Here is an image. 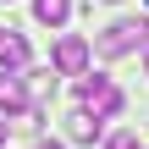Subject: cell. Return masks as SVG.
<instances>
[{
	"label": "cell",
	"mask_w": 149,
	"mask_h": 149,
	"mask_svg": "<svg viewBox=\"0 0 149 149\" xmlns=\"http://www.w3.org/2000/svg\"><path fill=\"white\" fill-rule=\"evenodd\" d=\"M144 77H149V50H144Z\"/></svg>",
	"instance_id": "cell-12"
},
{
	"label": "cell",
	"mask_w": 149,
	"mask_h": 149,
	"mask_svg": "<svg viewBox=\"0 0 149 149\" xmlns=\"http://www.w3.org/2000/svg\"><path fill=\"white\" fill-rule=\"evenodd\" d=\"M88 55H94V44H88L83 33H66V39H55L50 66H55L61 77H83V72H88Z\"/></svg>",
	"instance_id": "cell-3"
},
{
	"label": "cell",
	"mask_w": 149,
	"mask_h": 149,
	"mask_svg": "<svg viewBox=\"0 0 149 149\" xmlns=\"http://www.w3.org/2000/svg\"><path fill=\"white\" fill-rule=\"evenodd\" d=\"M77 105H83V111H94L100 122H111V116H122L127 94H122L105 72H83V77H77Z\"/></svg>",
	"instance_id": "cell-1"
},
{
	"label": "cell",
	"mask_w": 149,
	"mask_h": 149,
	"mask_svg": "<svg viewBox=\"0 0 149 149\" xmlns=\"http://www.w3.org/2000/svg\"><path fill=\"white\" fill-rule=\"evenodd\" d=\"M105 149H144V144H138V133H111Z\"/></svg>",
	"instance_id": "cell-9"
},
{
	"label": "cell",
	"mask_w": 149,
	"mask_h": 149,
	"mask_svg": "<svg viewBox=\"0 0 149 149\" xmlns=\"http://www.w3.org/2000/svg\"><path fill=\"white\" fill-rule=\"evenodd\" d=\"M72 17V0H33V22L39 28H61Z\"/></svg>",
	"instance_id": "cell-8"
},
{
	"label": "cell",
	"mask_w": 149,
	"mask_h": 149,
	"mask_svg": "<svg viewBox=\"0 0 149 149\" xmlns=\"http://www.w3.org/2000/svg\"><path fill=\"white\" fill-rule=\"evenodd\" d=\"M127 50H149V22L122 17V22H111V28L94 39V55H105V61H116V55H127Z\"/></svg>",
	"instance_id": "cell-2"
},
{
	"label": "cell",
	"mask_w": 149,
	"mask_h": 149,
	"mask_svg": "<svg viewBox=\"0 0 149 149\" xmlns=\"http://www.w3.org/2000/svg\"><path fill=\"white\" fill-rule=\"evenodd\" d=\"M6 133H11V122H6V116H0V144H6Z\"/></svg>",
	"instance_id": "cell-10"
},
{
	"label": "cell",
	"mask_w": 149,
	"mask_h": 149,
	"mask_svg": "<svg viewBox=\"0 0 149 149\" xmlns=\"http://www.w3.org/2000/svg\"><path fill=\"white\" fill-rule=\"evenodd\" d=\"M105 6H111V0H105Z\"/></svg>",
	"instance_id": "cell-13"
},
{
	"label": "cell",
	"mask_w": 149,
	"mask_h": 149,
	"mask_svg": "<svg viewBox=\"0 0 149 149\" xmlns=\"http://www.w3.org/2000/svg\"><path fill=\"white\" fill-rule=\"evenodd\" d=\"M17 111H28V83L0 66V116H17Z\"/></svg>",
	"instance_id": "cell-4"
},
{
	"label": "cell",
	"mask_w": 149,
	"mask_h": 149,
	"mask_svg": "<svg viewBox=\"0 0 149 149\" xmlns=\"http://www.w3.org/2000/svg\"><path fill=\"white\" fill-rule=\"evenodd\" d=\"M100 133H105V122H100L94 111H83V105H77V111L66 116V138H72V144H94Z\"/></svg>",
	"instance_id": "cell-5"
},
{
	"label": "cell",
	"mask_w": 149,
	"mask_h": 149,
	"mask_svg": "<svg viewBox=\"0 0 149 149\" xmlns=\"http://www.w3.org/2000/svg\"><path fill=\"white\" fill-rule=\"evenodd\" d=\"M39 149H66V144H55V138H44V144H39Z\"/></svg>",
	"instance_id": "cell-11"
},
{
	"label": "cell",
	"mask_w": 149,
	"mask_h": 149,
	"mask_svg": "<svg viewBox=\"0 0 149 149\" xmlns=\"http://www.w3.org/2000/svg\"><path fill=\"white\" fill-rule=\"evenodd\" d=\"M28 55H33V50H28V39L6 28V33H0V66H6V72H22V66H28Z\"/></svg>",
	"instance_id": "cell-6"
},
{
	"label": "cell",
	"mask_w": 149,
	"mask_h": 149,
	"mask_svg": "<svg viewBox=\"0 0 149 149\" xmlns=\"http://www.w3.org/2000/svg\"><path fill=\"white\" fill-rule=\"evenodd\" d=\"M55 77H61L55 66H33V72L22 77V83H28V105H44V100L55 94Z\"/></svg>",
	"instance_id": "cell-7"
}]
</instances>
